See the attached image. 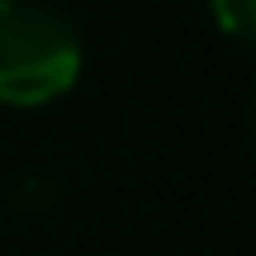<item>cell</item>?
Wrapping results in <instances>:
<instances>
[{"label": "cell", "mask_w": 256, "mask_h": 256, "mask_svg": "<svg viewBox=\"0 0 256 256\" xmlns=\"http://www.w3.org/2000/svg\"><path fill=\"white\" fill-rule=\"evenodd\" d=\"M81 76V28L43 0H0V104L38 110Z\"/></svg>", "instance_id": "obj_1"}, {"label": "cell", "mask_w": 256, "mask_h": 256, "mask_svg": "<svg viewBox=\"0 0 256 256\" xmlns=\"http://www.w3.org/2000/svg\"><path fill=\"white\" fill-rule=\"evenodd\" d=\"M214 5V19L228 28L232 38L256 48V0H209Z\"/></svg>", "instance_id": "obj_3"}, {"label": "cell", "mask_w": 256, "mask_h": 256, "mask_svg": "<svg viewBox=\"0 0 256 256\" xmlns=\"http://www.w3.org/2000/svg\"><path fill=\"white\" fill-rule=\"evenodd\" d=\"M5 204L14 214H24V218H43V214H52L57 204H62V180L48 176V171H28V176H19V180L10 185Z\"/></svg>", "instance_id": "obj_2"}, {"label": "cell", "mask_w": 256, "mask_h": 256, "mask_svg": "<svg viewBox=\"0 0 256 256\" xmlns=\"http://www.w3.org/2000/svg\"><path fill=\"white\" fill-rule=\"evenodd\" d=\"M252 128H256V95H252Z\"/></svg>", "instance_id": "obj_4"}]
</instances>
